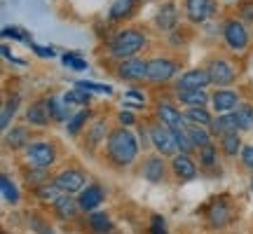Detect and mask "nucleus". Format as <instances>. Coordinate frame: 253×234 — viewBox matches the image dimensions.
I'll return each instance as SVG.
<instances>
[{"label":"nucleus","instance_id":"16","mask_svg":"<svg viewBox=\"0 0 253 234\" xmlns=\"http://www.w3.org/2000/svg\"><path fill=\"white\" fill-rule=\"evenodd\" d=\"M157 117H160V122L167 124L169 129H181V126H185V115H181L171 103H160V106H157Z\"/></svg>","mask_w":253,"mask_h":234},{"label":"nucleus","instance_id":"22","mask_svg":"<svg viewBox=\"0 0 253 234\" xmlns=\"http://www.w3.org/2000/svg\"><path fill=\"white\" fill-rule=\"evenodd\" d=\"M220 150L225 157H237V155H242V136L239 131H230V134L220 136Z\"/></svg>","mask_w":253,"mask_h":234},{"label":"nucleus","instance_id":"26","mask_svg":"<svg viewBox=\"0 0 253 234\" xmlns=\"http://www.w3.org/2000/svg\"><path fill=\"white\" fill-rule=\"evenodd\" d=\"M5 143L12 148V150H19L28 145V129L26 126H12L7 134H5Z\"/></svg>","mask_w":253,"mask_h":234},{"label":"nucleus","instance_id":"29","mask_svg":"<svg viewBox=\"0 0 253 234\" xmlns=\"http://www.w3.org/2000/svg\"><path fill=\"white\" fill-rule=\"evenodd\" d=\"M89 117H91L89 108L78 110V113H75V115H73L71 119L66 122V129H68V134H71V136H78V134H80V129H82V126L87 124V119H89Z\"/></svg>","mask_w":253,"mask_h":234},{"label":"nucleus","instance_id":"3","mask_svg":"<svg viewBox=\"0 0 253 234\" xmlns=\"http://www.w3.org/2000/svg\"><path fill=\"white\" fill-rule=\"evenodd\" d=\"M148 136H150V143L155 145V150L162 155V157H176L178 148H176V138H173V131L167 124L157 122L148 129Z\"/></svg>","mask_w":253,"mask_h":234},{"label":"nucleus","instance_id":"13","mask_svg":"<svg viewBox=\"0 0 253 234\" xmlns=\"http://www.w3.org/2000/svg\"><path fill=\"white\" fill-rule=\"evenodd\" d=\"M155 24H157V28L164 31V33L176 31V28H178V9H176V5H173V2H164L162 7H160V12H157Z\"/></svg>","mask_w":253,"mask_h":234},{"label":"nucleus","instance_id":"33","mask_svg":"<svg viewBox=\"0 0 253 234\" xmlns=\"http://www.w3.org/2000/svg\"><path fill=\"white\" fill-rule=\"evenodd\" d=\"M136 7V0H115L110 7V19H126Z\"/></svg>","mask_w":253,"mask_h":234},{"label":"nucleus","instance_id":"19","mask_svg":"<svg viewBox=\"0 0 253 234\" xmlns=\"http://www.w3.org/2000/svg\"><path fill=\"white\" fill-rule=\"evenodd\" d=\"M49 108H47V101H36L33 106H28L26 110V122L33 126H47L49 124Z\"/></svg>","mask_w":253,"mask_h":234},{"label":"nucleus","instance_id":"41","mask_svg":"<svg viewBox=\"0 0 253 234\" xmlns=\"http://www.w3.org/2000/svg\"><path fill=\"white\" fill-rule=\"evenodd\" d=\"M150 234H167V223L162 216L150 218Z\"/></svg>","mask_w":253,"mask_h":234},{"label":"nucleus","instance_id":"25","mask_svg":"<svg viewBox=\"0 0 253 234\" xmlns=\"http://www.w3.org/2000/svg\"><path fill=\"white\" fill-rule=\"evenodd\" d=\"M188 129V136L190 141H192V145L195 148H207V145H211V131H209L207 126H199V124H188L185 126Z\"/></svg>","mask_w":253,"mask_h":234},{"label":"nucleus","instance_id":"35","mask_svg":"<svg viewBox=\"0 0 253 234\" xmlns=\"http://www.w3.org/2000/svg\"><path fill=\"white\" fill-rule=\"evenodd\" d=\"M0 190H2V197H5V201H9V204H17V201H19L17 185H14V183H12L5 173L0 176Z\"/></svg>","mask_w":253,"mask_h":234},{"label":"nucleus","instance_id":"34","mask_svg":"<svg viewBox=\"0 0 253 234\" xmlns=\"http://www.w3.org/2000/svg\"><path fill=\"white\" fill-rule=\"evenodd\" d=\"M87 223L94 232H106L110 230V218L103 213V211H91L89 216H87Z\"/></svg>","mask_w":253,"mask_h":234},{"label":"nucleus","instance_id":"45","mask_svg":"<svg viewBox=\"0 0 253 234\" xmlns=\"http://www.w3.org/2000/svg\"><path fill=\"white\" fill-rule=\"evenodd\" d=\"M118 122L122 126H131L136 122V117L131 115V113H126V110H125V113H120V115H118Z\"/></svg>","mask_w":253,"mask_h":234},{"label":"nucleus","instance_id":"31","mask_svg":"<svg viewBox=\"0 0 253 234\" xmlns=\"http://www.w3.org/2000/svg\"><path fill=\"white\" fill-rule=\"evenodd\" d=\"M106 131H108V126H106V119H96V122L91 124V129L87 131V145H89V148H96V145L103 141Z\"/></svg>","mask_w":253,"mask_h":234},{"label":"nucleus","instance_id":"39","mask_svg":"<svg viewBox=\"0 0 253 234\" xmlns=\"http://www.w3.org/2000/svg\"><path fill=\"white\" fill-rule=\"evenodd\" d=\"M75 87H80L84 91H96V94H113L108 84H94V82H78Z\"/></svg>","mask_w":253,"mask_h":234},{"label":"nucleus","instance_id":"32","mask_svg":"<svg viewBox=\"0 0 253 234\" xmlns=\"http://www.w3.org/2000/svg\"><path fill=\"white\" fill-rule=\"evenodd\" d=\"M171 131H173V138H176V148H178V153L190 155L192 150H195V145H192V141H190L188 129H185V126H181V129H171Z\"/></svg>","mask_w":253,"mask_h":234},{"label":"nucleus","instance_id":"18","mask_svg":"<svg viewBox=\"0 0 253 234\" xmlns=\"http://www.w3.org/2000/svg\"><path fill=\"white\" fill-rule=\"evenodd\" d=\"M176 96H178V101L181 103H185L188 108H204L209 101H211V96H209L204 89H176Z\"/></svg>","mask_w":253,"mask_h":234},{"label":"nucleus","instance_id":"4","mask_svg":"<svg viewBox=\"0 0 253 234\" xmlns=\"http://www.w3.org/2000/svg\"><path fill=\"white\" fill-rule=\"evenodd\" d=\"M223 40L232 52H244L249 47V31H246L244 21H239V19L223 21Z\"/></svg>","mask_w":253,"mask_h":234},{"label":"nucleus","instance_id":"27","mask_svg":"<svg viewBox=\"0 0 253 234\" xmlns=\"http://www.w3.org/2000/svg\"><path fill=\"white\" fill-rule=\"evenodd\" d=\"M183 115H185V122L199 124V126H211V119H213V117L209 115V110L202 108V106H199V108H188Z\"/></svg>","mask_w":253,"mask_h":234},{"label":"nucleus","instance_id":"40","mask_svg":"<svg viewBox=\"0 0 253 234\" xmlns=\"http://www.w3.org/2000/svg\"><path fill=\"white\" fill-rule=\"evenodd\" d=\"M63 66L75 68V71H84V68H87V61H82L78 54H63Z\"/></svg>","mask_w":253,"mask_h":234},{"label":"nucleus","instance_id":"47","mask_svg":"<svg viewBox=\"0 0 253 234\" xmlns=\"http://www.w3.org/2000/svg\"><path fill=\"white\" fill-rule=\"evenodd\" d=\"M251 192H253V180H251Z\"/></svg>","mask_w":253,"mask_h":234},{"label":"nucleus","instance_id":"2","mask_svg":"<svg viewBox=\"0 0 253 234\" xmlns=\"http://www.w3.org/2000/svg\"><path fill=\"white\" fill-rule=\"evenodd\" d=\"M143 47H145V33L136 31V28H125V31H120L118 36L110 40L108 49L115 59L126 61V59H134Z\"/></svg>","mask_w":253,"mask_h":234},{"label":"nucleus","instance_id":"14","mask_svg":"<svg viewBox=\"0 0 253 234\" xmlns=\"http://www.w3.org/2000/svg\"><path fill=\"white\" fill-rule=\"evenodd\" d=\"M103 190L99 188V185H87V188L80 192V197H78V201H80V208L82 211H96V208L101 206V201H103Z\"/></svg>","mask_w":253,"mask_h":234},{"label":"nucleus","instance_id":"43","mask_svg":"<svg viewBox=\"0 0 253 234\" xmlns=\"http://www.w3.org/2000/svg\"><path fill=\"white\" fill-rule=\"evenodd\" d=\"M28 45H31V49H33L38 56H45V59L54 56V49H52V47H40V45H36V42H28Z\"/></svg>","mask_w":253,"mask_h":234},{"label":"nucleus","instance_id":"21","mask_svg":"<svg viewBox=\"0 0 253 234\" xmlns=\"http://www.w3.org/2000/svg\"><path fill=\"white\" fill-rule=\"evenodd\" d=\"M230 131H239L232 113H223V115H218L211 119V134L225 136V134H230Z\"/></svg>","mask_w":253,"mask_h":234},{"label":"nucleus","instance_id":"6","mask_svg":"<svg viewBox=\"0 0 253 234\" xmlns=\"http://www.w3.org/2000/svg\"><path fill=\"white\" fill-rule=\"evenodd\" d=\"M178 71V63L173 59H167V56H157V59H150L148 61V82L153 84H164L169 82Z\"/></svg>","mask_w":253,"mask_h":234},{"label":"nucleus","instance_id":"15","mask_svg":"<svg viewBox=\"0 0 253 234\" xmlns=\"http://www.w3.org/2000/svg\"><path fill=\"white\" fill-rule=\"evenodd\" d=\"M141 173H143V178L150 180V183H160V180H164V173H167L164 159L162 157H157V155L148 157V159L143 162V166H141Z\"/></svg>","mask_w":253,"mask_h":234},{"label":"nucleus","instance_id":"24","mask_svg":"<svg viewBox=\"0 0 253 234\" xmlns=\"http://www.w3.org/2000/svg\"><path fill=\"white\" fill-rule=\"evenodd\" d=\"M232 115H235V122H237V129H239V131L253 129V106L239 103V106L232 110Z\"/></svg>","mask_w":253,"mask_h":234},{"label":"nucleus","instance_id":"17","mask_svg":"<svg viewBox=\"0 0 253 234\" xmlns=\"http://www.w3.org/2000/svg\"><path fill=\"white\" fill-rule=\"evenodd\" d=\"M171 169L173 173L178 176V180H192L195 176H197V166H195V162L190 159L188 155H176V157H171Z\"/></svg>","mask_w":253,"mask_h":234},{"label":"nucleus","instance_id":"28","mask_svg":"<svg viewBox=\"0 0 253 234\" xmlns=\"http://www.w3.org/2000/svg\"><path fill=\"white\" fill-rule=\"evenodd\" d=\"M36 195L40 199H45V201H52V204H54L56 199H61L66 192H63L56 183H42V185H38L36 188Z\"/></svg>","mask_w":253,"mask_h":234},{"label":"nucleus","instance_id":"36","mask_svg":"<svg viewBox=\"0 0 253 234\" xmlns=\"http://www.w3.org/2000/svg\"><path fill=\"white\" fill-rule=\"evenodd\" d=\"M63 101H66L68 106H73V103H89L91 96H89V91L75 87L73 91H66V94H63Z\"/></svg>","mask_w":253,"mask_h":234},{"label":"nucleus","instance_id":"12","mask_svg":"<svg viewBox=\"0 0 253 234\" xmlns=\"http://www.w3.org/2000/svg\"><path fill=\"white\" fill-rule=\"evenodd\" d=\"M211 106L218 115L223 113H232V110L239 106V94L232 89H218L213 96H211Z\"/></svg>","mask_w":253,"mask_h":234},{"label":"nucleus","instance_id":"20","mask_svg":"<svg viewBox=\"0 0 253 234\" xmlns=\"http://www.w3.org/2000/svg\"><path fill=\"white\" fill-rule=\"evenodd\" d=\"M78 208H80V201H75L71 195H63L61 199L54 201V211L61 220H73V218L78 216Z\"/></svg>","mask_w":253,"mask_h":234},{"label":"nucleus","instance_id":"5","mask_svg":"<svg viewBox=\"0 0 253 234\" xmlns=\"http://www.w3.org/2000/svg\"><path fill=\"white\" fill-rule=\"evenodd\" d=\"M209 71V78H211V82L213 84H218L220 89H227L232 82L237 80V71L235 66L227 61V59H223V56H216V59H211L207 66Z\"/></svg>","mask_w":253,"mask_h":234},{"label":"nucleus","instance_id":"46","mask_svg":"<svg viewBox=\"0 0 253 234\" xmlns=\"http://www.w3.org/2000/svg\"><path fill=\"white\" fill-rule=\"evenodd\" d=\"M125 96L126 99H131V101H136V103H141V106H143V101H145V94H141V91H136V89H129Z\"/></svg>","mask_w":253,"mask_h":234},{"label":"nucleus","instance_id":"30","mask_svg":"<svg viewBox=\"0 0 253 234\" xmlns=\"http://www.w3.org/2000/svg\"><path fill=\"white\" fill-rule=\"evenodd\" d=\"M209 220H211V225L213 227H223V225H227V223L232 220V211H230V206L218 204L213 211H209Z\"/></svg>","mask_w":253,"mask_h":234},{"label":"nucleus","instance_id":"37","mask_svg":"<svg viewBox=\"0 0 253 234\" xmlns=\"http://www.w3.org/2000/svg\"><path fill=\"white\" fill-rule=\"evenodd\" d=\"M17 106H19V96L7 99L5 108H2V117H0V124H2V129H7V126H9V119H12V115L17 113Z\"/></svg>","mask_w":253,"mask_h":234},{"label":"nucleus","instance_id":"8","mask_svg":"<svg viewBox=\"0 0 253 234\" xmlns=\"http://www.w3.org/2000/svg\"><path fill=\"white\" fill-rule=\"evenodd\" d=\"M213 12H216V2L213 0H185V17L192 24L207 21Z\"/></svg>","mask_w":253,"mask_h":234},{"label":"nucleus","instance_id":"44","mask_svg":"<svg viewBox=\"0 0 253 234\" xmlns=\"http://www.w3.org/2000/svg\"><path fill=\"white\" fill-rule=\"evenodd\" d=\"M2 36H5V38H14V40H28L26 33H21V31H17V28H5V31H2Z\"/></svg>","mask_w":253,"mask_h":234},{"label":"nucleus","instance_id":"10","mask_svg":"<svg viewBox=\"0 0 253 234\" xmlns=\"http://www.w3.org/2000/svg\"><path fill=\"white\" fill-rule=\"evenodd\" d=\"M207 84H211L207 68H192V71L183 73L178 82H176V89H204Z\"/></svg>","mask_w":253,"mask_h":234},{"label":"nucleus","instance_id":"11","mask_svg":"<svg viewBox=\"0 0 253 234\" xmlns=\"http://www.w3.org/2000/svg\"><path fill=\"white\" fill-rule=\"evenodd\" d=\"M54 183L66 192V195L80 192V190H84V173L78 171V169H66V171H61L56 176Z\"/></svg>","mask_w":253,"mask_h":234},{"label":"nucleus","instance_id":"9","mask_svg":"<svg viewBox=\"0 0 253 234\" xmlns=\"http://www.w3.org/2000/svg\"><path fill=\"white\" fill-rule=\"evenodd\" d=\"M118 75L122 80H148V61L143 59H126V61H120V68H118Z\"/></svg>","mask_w":253,"mask_h":234},{"label":"nucleus","instance_id":"42","mask_svg":"<svg viewBox=\"0 0 253 234\" xmlns=\"http://www.w3.org/2000/svg\"><path fill=\"white\" fill-rule=\"evenodd\" d=\"M242 162H244L246 169L253 171V145H246L244 150H242Z\"/></svg>","mask_w":253,"mask_h":234},{"label":"nucleus","instance_id":"38","mask_svg":"<svg viewBox=\"0 0 253 234\" xmlns=\"http://www.w3.org/2000/svg\"><path fill=\"white\" fill-rule=\"evenodd\" d=\"M218 159V150L213 145H207V148H202L199 150V162L204 164V166H213Z\"/></svg>","mask_w":253,"mask_h":234},{"label":"nucleus","instance_id":"1","mask_svg":"<svg viewBox=\"0 0 253 234\" xmlns=\"http://www.w3.org/2000/svg\"><path fill=\"white\" fill-rule=\"evenodd\" d=\"M108 157L118 166H129L138 157V141L126 126H120L108 134Z\"/></svg>","mask_w":253,"mask_h":234},{"label":"nucleus","instance_id":"7","mask_svg":"<svg viewBox=\"0 0 253 234\" xmlns=\"http://www.w3.org/2000/svg\"><path fill=\"white\" fill-rule=\"evenodd\" d=\"M26 159L36 169H47L52 166L56 159V150L52 143H45V141H38V143H28L26 145Z\"/></svg>","mask_w":253,"mask_h":234},{"label":"nucleus","instance_id":"23","mask_svg":"<svg viewBox=\"0 0 253 234\" xmlns=\"http://www.w3.org/2000/svg\"><path fill=\"white\" fill-rule=\"evenodd\" d=\"M47 101V108H49V115H52V119H56V122H68L71 119V110H68V103L63 101V96L59 99V96H49Z\"/></svg>","mask_w":253,"mask_h":234}]
</instances>
